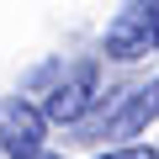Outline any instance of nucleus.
Wrapping results in <instances>:
<instances>
[{
    "instance_id": "f03ea898",
    "label": "nucleus",
    "mask_w": 159,
    "mask_h": 159,
    "mask_svg": "<svg viewBox=\"0 0 159 159\" xmlns=\"http://www.w3.org/2000/svg\"><path fill=\"white\" fill-rule=\"evenodd\" d=\"M148 48H159V0H127L101 37V53L111 64H138Z\"/></svg>"
},
{
    "instance_id": "f257e3e1",
    "label": "nucleus",
    "mask_w": 159,
    "mask_h": 159,
    "mask_svg": "<svg viewBox=\"0 0 159 159\" xmlns=\"http://www.w3.org/2000/svg\"><path fill=\"white\" fill-rule=\"evenodd\" d=\"M159 117V80H143V85L122 90L96 122H80V138L85 143H106V138H138L148 122Z\"/></svg>"
},
{
    "instance_id": "39448f33",
    "label": "nucleus",
    "mask_w": 159,
    "mask_h": 159,
    "mask_svg": "<svg viewBox=\"0 0 159 159\" xmlns=\"http://www.w3.org/2000/svg\"><path fill=\"white\" fill-rule=\"evenodd\" d=\"M101 159H159V154H154V148H133V143H127V148H106Z\"/></svg>"
},
{
    "instance_id": "423d86ee",
    "label": "nucleus",
    "mask_w": 159,
    "mask_h": 159,
    "mask_svg": "<svg viewBox=\"0 0 159 159\" xmlns=\"http://www.w3.org/2000/svg\"><path fill=\"white\" fill-rule=\"evenodd\" d=\"M32 159H64V154H32Z\"/></svg>"
},
{
    "instance_id": "0eeeda50",
    "label": "nucleus",
    "mask_w": 159,
    "mask_h": 159,
    "mask_svg": "<svg viewBox=\"0 0 159 159\" xmlns=\"http://www.w3.org/2000/svg\"><path fill=\"white\" fill-rule=\"evenodd\" d=\"M154 53H159V48H154Z\"/></svg>"
},
{
    "instance_id": "7ed1b4c3",
    "label": "nucleus",
    "mask_w": 159,
    "mask_h": 159,
    "mask_svg": "<svg viewBox=\"0 0 159 159\" xmlns=\"http://www.w3.org/2000/svg\"><path fill=\"white\" fill-rule=\"evenodd\" d=\"M96 96H101V69L85 58V64H69L53 85H48V101H43V117L48 122H64V127H74V122H85L90 117V106H96Z\"/></svg>"
},
{
    "instance_id": "20e7f679",
    "label": "nucleus",
    "mask_w": 159,
    "mask_h": 159,
    "mask_svg": "<svg viewBox=\"0 0 159 159\" xmlns=\"http://www.w3.org/2000/svg\"><path fill=\"white\" fill-rule=\"evenodd\" d=\"M43 138H48L43 106H32L27 96H6V101H0V148H6L11 159L43 154Z\"/></svg>"
}]
</instances>
